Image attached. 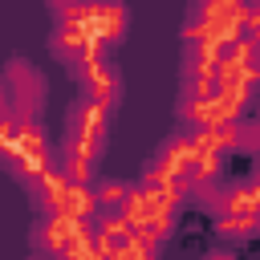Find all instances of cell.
I'll return each mask as SVG.
<instances>
[{
  "label": "cell",
  "mask_w": 260,
  "mask_h": 260,
  "mask_svg": "<svg viewBox=\"0 0 260 260\" xmlns=\"http://www.w3.org/2000/svg\"><path fill=\"white\" fill-rule=\"evenodd\" d=\"M4 114H12V102H8V85H4V77H0V118Z\"/></svg>",
  "instance_id": "20"
},
{
  "label": "cell",
  "mask_w": 260,
  "mask_h": 260,
  "mask_svg": "<svg viewBox=\"0 0 260 260\" xmlns=\"http://www.w3.org/2000/svg\"><path fill=\"white\" fill-rule=\"evenodd\" d=\"M98 158H102V154L81 150V146H73V142H61V146H57V171H61L69 183H81V187H89V183L98 179Z\"/></svg>",
  "instance_id": "9"
},
{
  "label": "cell",
  "mask_w": 260,
  "mask_h": 260,
  "mask_svg": "<svg viewBox=\"0 0 260 260\" xmlns=\"http://www.w3.org/2000/svg\"><path fill=\"white\" fill-rule=\"evenodd\" d=\"M203 260H240V252H232V248H211V252H203Z\"/></svg>",
  "instance_id": "19"
},
{
  "label": "cell",
  "mask_w": 260,
  "mask_h": 260,
  "mask_svg": "<svg viewBox=\"0 0 260 260\" xmlns=\"http://www.w3.org/2000/svg\"><path fill=\"white\" fill-rule=\"evenodd\" d=\"M244 150L260 154V118L256 122H244Z\"/></svg>",
  "instance_id": "18"
},
{
  "label": "cell",
  "mask_w": 260,
  "mask_h": 260,
  "mask_svg": "<svg viewBox=\"0 0 260 260\" xmlns=\"http://www.w3.org/2000/svg\"><path fill=\"white\" fill-rule=\"evenodd\" d=\"M252 183L260 187V154H256V167H252Z\"/></svg>",
  "instance_id": "22"
},
{
  "label": "cell",
  "mask_w": 260,
  "mask_h": 260,
  "mask_svg": "<svg viewBox=\"0 0 260 260\" xmlns=\"http://www.w3.org/2000/svg\"><path fill=\"white\" fill-rule=\"evenodd\" d=\"M69 4H73V0H49V8H53V12H61V8H69Z\"/></svg>",
  "instance_id": "21"
},
{
  "label": "cell",
  "mask_w": 260,
  "mask_h": 260,
  "mask_svg": "<svg viewBox=\"0 0 260 260\" xmlns=\"http://www.w3.org/2000/svg\"><path fill=\"white\" fill-rule=\"evenodd\" d=\"M12 146H16V118H12V114H4V118H0V167L8 162Z\"/></svg>",
  "instance_id": "17"
},
{
  "label": "cell",
  "mask_w": 260,
  "mask_h": 260,
  "mask_svg": "<svg viewBox=\"0 0 260 260\" xmlns=\"http://www.w3.org/2000/svg\"><path fill=\"white\" fill-rule=\"evenodd\" d=\"M73 77L81 81V98H85L89 106H98V110H106V114L118 110V102H122V73L114 69V61L106 57L102 45H93V49L73 65Z\"/></svg>",
  "instance_id": "3"
},
{
  "label": "cell",
  "mask_w": 260,
  "mask_h": 260,
  "mask_svg": "<svg viewBox=\"0 0 260 260\" xmlns=\"http://www.w3.org/2000/svg\"><path fill=\"white\" fill-rule=\"evenodd\" d=\"M211 203L219 215H260V187L256 183H232Z\"/></svg>",
  "instance_id": "10"
},
{
  "label": "cell",
  "mask_w": 260,
  "mask_h": 260,
  "mask_svg": "<svg viewBox=\"0 0 260 260\" xmlns=\"http://www.w3.org/2000/svg\"><path fill=\"white\" fill-rule=\"evenodd\" d=\"M93 45H98V41H89L81 28H69V24H57V28H53V37H49V53H53L57 61H65L69 69H73V65H77Z\"/></svg>",
  "instance_id": "11"
},
{
  "label": "cell",
  "mask_w": 260,
  "mask_h": 260,
  "mask_svg": "<svg viewBox=\"0 0 260 260\" xmlns=\"http://www.w3.org/2000/svg\"><path fill=\"white\" fill-rule=\"evenodd\" d=\"M85 232V223L81 219H69V215H41L37 223H32V232H28V240H32V252H41V256H53V260H61L69 248H73V240Z\"/></svg>",
  "instance_id": "6"
},
{
  "label": "cell",
  "mask_w": 260,
  "mask_h": 260,
  "mask_svg": "<svg viewBox=\"0 0 260 260\" xmlns=\"http://www.w3.org/2000/svg\"><path fill=\"white\" fill-rule=\"evenodd\" d=\"M106 134H110V114L98 110V106H89L85 98H77V102L65 110V138H61V142H73V146H81V150L102 154Z\"/></svg>",
  "instance_id": "5"
},
{
  "label": "cell",
  "mask_w": 260,
  "mask_h": 260,
  "mask_svg": "<svg viewBox=\"0 0 260 260\" xmlns=\"http://www.w3.org/2000/svg\"><path fill=\"white\" fill-rule=\"evenodd\" d=\"M138 187H154V191H167V187H183V179L167 167V162H158V158H150L146 167H142V179H138Z\"/></svg>",
  "instance_id": "14"
},
{
  "label": "cell",
  "mask_w": 260,
  "mask_h": 260,
  "mask_svg": "<svg viewBox=\"0 0 260 260\" xmlns=\"http://www.w3.org/2000/svg\"><path fill=\"white\" fill-rule=\"evenodd\" d=\"M130 28V12L122 0H85V37L106 45H118Z\"/></svg>",
  "instance_id": "7"
},
{
  "label": "cell",
  "mask_w": 260,
  "mask_h": 260,
  "mask_svg": "<svg viewBox=\"0 0 260 260\" xmlns=\"http://www.w3.org/2000/svg\"><path fill=\"white\" fill-rule=\"evenodd\" d=\"M4 85H8V102H12V118L16 122H41V110H45V73L32 69L24 57H12L4 65Z\"/></svg>",
  "instance_id": "4"
},
{
  "label": "cell",
  "mask_w": 260,
  "mask_h": 260,
  "mask_svg": "<svg viewBox=\"0 0 260 260\" xmlns=\"http://www.w3.org/2000/svg\"><path fill=\"white\" fill-rule=\"evenodd\" d=\"M219 171H223V154H211V150H199L195 167L187 171V191H211L219 183Z\"/></svg>",
  "instance_id": "13"
},
{
  "label": "cell",
  "mask_w": 260,
  "mask_h": 260,
  "mask_svg": "<svg viewBox=\"0 0 260 260\" xmlns=\"http://www.w3.org/2000/svg\"><path fill=\"white\" fill-rule=\"evenodd\" d=\"M28 195H32V203H37L41 215L53 211V215H69V219H81V223H93V215H98L93 191L81 187V183H69L57 167H53L49 175H41V179L28 187Z\"/></svg>",
  "instance_id": "1"
},
{
  "label": "cell",
  "mask_w": 260,
  "mask_h": 260,
  "mask_svg": "<svg viewBox=\"0 0 260 260\" xmlns=\"http://www.w3.org/2000/svg\"><path fill=\"white\" fill-rule=\"evenodd\" d=\"M28 260H53V256H41V252H32V256H28Z\"/></svg>",
  "instance_id": "23"
},
{
  "label": "cell",
  "mask_w": 260,
  "mask_h": 260,
  "mask_svg": "<svg viewBox=\"0 0 260 260\" xmlns=\"http://www.w3.org/2000/svg\"><path fill=\"white\" fill-rule=\"evenodd\" d=\"M4 167L24 187H32L41 175H49L57 167V146L49 142V134H45L41 122H16V146H12V154H8Z\"/></svg>",
  "instance_id": "2"
},
{
  "label": "cell",
  "mask_w": 260,
  "mask_h": 260,
  "mask_svg": "<svg viewBox=\"0 0 260 260\" xmlns=\"http://www.w3.org/2000/svg\"><path fill=\"white\" fill-rule=\"evenodd\" d=\"M215 232L223 240H248L256 236V215H215Z\"/></svg>",
  "instance_id": "16"
},
{
  "label": "cell",
  "mask_w": 260,
  "mask_h": 260,
  "mask_svg": "<svg viewBox=\"0 0 260 260\" xmlns=\"http://www.w3.org/2000/svg\"><path fill=\"white\" fill-rule=\"evenodd\" d=\"M256 118H260V98H256Z\"/></svg>",
  "instance_id": "24"
},
{
  "label": "cell",
  "mask_w": 260,
  "mask_h": 260,
  "mask_svg": "<svg viewBox=\"0 0 260 260\" xmlns=\"http://www.w3.org/2000/svg\"><path fill=\"white\" fill-rule=\"evenodd\" d=\"M154 158H158V162H167V167L183 179V187H187V171H191V167H195V158H199V142H195V134H191V130H183V126H179V130L158 146V154H154Z\"/></svg>",
  "instance_id": "8"
},
{
  "label": "cell",
  "mask_w": 260,
  "mask_h": 260,
  "mask_svg": "<svg viewBox=\"0 0 260 260\" xmlns=\"http://www.w3.org/2000/svg\"><path fill=\"white\" fill-rule=\"evenodd\" d=\"M134 187H138V183L118 179V175H98V179L89 183V191H93V199H98V211H122V203L130 199Z\"/></svg>",
  "instance_id": "12"
},
{
  "label": "cell",
  "mask_w": 260,
  "mask_h": 260,
  "mask_svg": "<svg viewBox=\"0 0 260 260\" xmlns=\"http://www.w3.org/2000/svg\"><path fill=\"white\" fill-rule=\"evenodd\" d=\"M110 260H158V244L134 232L126 244H118V248H114V256H110Z\"/></svg>",
  "instance_id": "15"
}]
</instances>
